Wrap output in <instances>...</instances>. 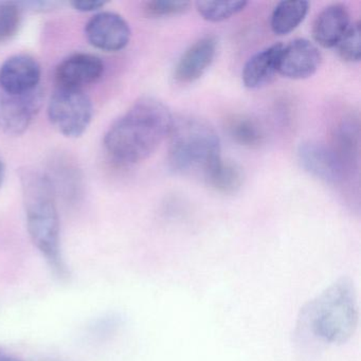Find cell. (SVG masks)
<instances>
[{
    "label": "cell",
    "instance_id": "obj_16",
    "mask_svg": "<svg viewBox=\"0 0 361 361\" xmlns=\"http://www.w3.org/2000/svg\"><path fill=\"white\" fill-rule=\"evenodd\" d=\"M308 9L310 4L307 1L290 0L279 3L274 8L270 20V26L274 35L283 37L293 32L303 22L307 16Z\"/></svg>",
    "mask_w": 361,
    "mask_h": 361
},
{
    "label": "cell",
    "instance_id": "obj_19",
    "mask_svg": "<svg viewBox=\"0 0 361 361\" xmlns=\"http://www.w3.org/2000/svg\"><path fill=\"white\" fill-rule=\"evenodd\" d=\"M247 5V1H198L196 9L204 20L219 23L240 13Z\"/></svg>",
    "mask_w": 361,
    "mask_h": 361
},
{
    "label": "cell",
    "instance_id": "obj_11",
    "mask_svg": "<svg viewBox=\"0 0 361 361\" xmlns=\"http://www.w3.org/2000/svg\"><path fill=\"white\" fill-rule=\"evenodd\" d=\"M321 64V54L307 39H295L284 46L279 63V73L290 80L312 77Z\"/></svg>",
    "mask_w": 361,
    "mask_h": 361
},
{
    "label": "cell",
    "instance_id": "obj_20",
    "mask_svg": "<svg viewBox=\"0 0 361 361\" xmlns=\"http://www.w3.org/2000/svg\"><path fill=\"white\" fill-rule=\"evenodd\" d=\"M23 22V12L16 3H0V44L7 43L16 37Z\"/></svg>",
    "mask_w": 361,
    "mask_h": 361
},
{
    "label": "cell",
    "instance_id": "obj_9",
    "mask_svg": "<svg viewBox=\"0 0 361 361\" xmlns=\"http://www.w3.org/2000/svg\"><path fill=\"white\" fill-rule=\"evenodd\" d=\"M42 68L28 54L10 56L0 65V90L6 94H28L39 87Z\"/></svg>",
    "mask_w": 361,
    "mask_h": 361
},
{
    "label": "cell",
    "instance_id": "obj_22",
    "mask_svg": "<svg viewBox=\"0 0 361 361\" xmlns=\"http://www.w3.org/2000/svg\"><path fill=\"white\" fill-rule=\"evenodd\" d=\"M191 7L188 1H147L143 6V12L149 18H164L169 16H180L185 13Z\"/></svg>",
    "mask_w": 361,
    "mask_h": 361
},
{
    "label": "cell",
    "instance_id": "obj_24",
    "mask_svg": "<svg viewBox=\"0 0 361 361\" xmlns=\"http://www.w3.org/2000/svg\"><path fill=\"white\" fill-rule=\"evenodd\" d=\"M0 361H23L20 360L18 357L14 356V355L9 354V353L4 352V350H0Z\"/></svg>",
    "mask_w": 361,
    "mask_h": 361
},
{
    "label": "cell",
    "instance_id": "obj_10",
    "mask_svg": "<svg viewBox=\"0 0 361 361\" xmlns=\"http://www.w3.org/2000/svg\"><path fill=\"white\" fill-rule=\"evenodd\" d=\"M104 64L99 56L90 54H75L59 64L56 69L58 87L81 90L96 83L102 78Z\"/></svg>",
    "mask_w": 361,
    "mask_h": 361
},
{
    "label": "cell",
    "instance_id": "obj_4",
    "mask_svg": "<svg viewBox=\"0 0 361 361\" xmlns=\"http://www.w3.org/2000/svg\"><path fill=\"white\" fill-rule=\"evenodd\" d=\"M169 166L185 176H202L221 156V140L215 128L200 117L173 119L169 134Z\"/></svg>",
    "mask_w": 361,
    "mask_h": 361
},
{
    "label": "cell",
    "instance_id": "obj_2",
    "mask_svg": "<svg viewBox=\"0 0 361 361\" xmlns=\"http://www.w3.org/2000/svg\"><path fill=\"white\" fill-rule=\"evenodd\" d=\"M20 177L29 236L54 274L66 280L69 270L61 246L60 215L52 181L45 173L29 166L20 170Z\"/></svg>",
    "mask_w": 361,
    "mask_h": 361
},
{
    "label": "cell",
    "instance_id": "obj_13",
    "mask_svg": "<svg viewBox=\"0 0 361 361\" xmlns=\"http://www.w3.org/2000/svg\"><path fill=\"white\" fill-rule=\"evenodd\" d=\"M284 46L274 44L251 56L243 68V83L249 90H259L274 81Z\"/></svg>",
    "mask_w": 361,
    "mask_h": 361
},
{
    "label": "cell",
    "instance_id": "obj_6",
    "mask_svg": "<svg viewBox=\"0 0 361 361\" xmlns=\"http://www.w3.org/2000/svg\"><path fill=\"white\" fill-rule=\"evenodd\" d=\"M43 104L41 88L23 94L0 90V130L10 136L24 134Z\"/></svg>",
    "mask_w": 361,
    "mask_h": 361
},
{
    "label": "cell",
    "instance_id": "obj_15",
    "mask_svg": "<svg viewBox=\"0 0 361 361\" xmlns=\"http://www.w3.org/2000/svg\"><path fill=\"white\" fill-rule=\"evenodd\" d=\"M202 179L213 191L223 195H234L243 187L244 174L238 164L219 158L207 171Z\"/></svg>",
    "mask_w": 361,
    "mask_h": 361
},
{
    "label": "cell",
    "instance_id": "obj_25",
    "mask_svg": "<svg viewBox=\"0 0 361 361\" xmlns=\"http://www.w3.org/2000/svg\"><path fill=\"white\" fill-rule=\"evenodd\" d=\"M6 176V166L4 162L0 160V188L3 185Z\"/></svg>",
    "mask_w": 361,
    "mask_h": 361
},
{
    "label": "cell",
    "instance_id": "obj_3",
    "mask_svg": "<svg viewBox=\"0 0 361 361\" xmlns=\"http://www.w3.org/2000/svg\"><path fill=\"white\" fill-rule=\"evenodd\" d=\"M358 318L354 284L341 278L302 310L300 327L326 343H344L354 335Z\"/></svg>",
    "mask_w": 361,
    "mask_h": 361
},
{
    "label": "cell",
    "instance_id": "obj_14",
    "mask_svg": "<svg viewBox=\"0 0 361 361\" xmlns=\"http://www.w3.org/2000/svg\"><path fill=\"white\" fill-rule=\"evenodd\" d=\"M350 24V12L345 6L340 4L329 6L314 20L312 37L323 48L336 47Z\"/></svg>",
    "mask_w": 361,
    "mask_h": 361
},
{
    "label": "cell",
    "instance_id": "obj_18",
    "mask_svg": "<svg viewBox=\"0 0 361 361\" xmlns=\"http://www.w3.org/2000/svg\"><path fill=\"white\" fill-rule=\"evenodd\" d=\"M358 126H355L354 122L343 121L336 128L331 147L348 168L358 152Z\"/></svg>",
    "mask_w": 361,
    "mask_h": 361
},
{
    "label": "cell",
    "instance_id": "obj_7",
    "mask_svg": "<svg viewBox=\"0 0 361 361\" xmlns=\"http://www.w3.org/2000/svg\"><path fill=\"white\" fill-rule=\"evenodd\" d=\"M90 45L106 52H118L128 45L132 37L130 25L115 12H100L92 16L85 27Z\"/></svg>",
    "mask_w": 361,
    "mask_h": 361
},
{
    "label": "cell",
    "instance_id": "obj_1",
    "mask_svg": "<svg viewBox=\"0 0 361 361\" xmlns=\"http://www.w3.org/2000/svg\"><path fill=\"white\" fill-rule=\"evenodd\" d=\"M173 119L161 101L143 97L111 124L105 134V149L121 164L143 161L168 138Z\"/></svg>",
    "mask_w": 361,
    "mask_h": 361
},
{
    "label": "cell",
    "instance_id": "obj_8",
    "mask_svg": "<svg viewBox=\"0 0 361 361\" xmlns=\"http://www.w3.org/2000/svg\"><path fill=\"white\" fill-rule=\"evenodd\" d=\"M298 158L308 174L324 183L337 185L343 180L346 168L329 145L317 141L302 143Z\"/></svg>",
    "mask_w": 361,
    "mask_h": 361
},
{
    "label": "cell",
    "instance_id": "obj_12",
    "mask_svg": "<svg viewBox=\"0 0 361 361\" xmlns=\"http://www.w3.org/2000/svg\"><path fill=\"white\" fill-rule=\"evenodd\" d=\"M216 51L217 41L214 37H202L192 44L175 66V81L190 84L200 80L210 68Z\"/></svg>",
    "mask_w": 361,
    "mask_h": 361
},
{
    "label": "cell",
    "instance_id": "obj_23",
    "mask_svg": "<svg viewBox=\"0 0 361 361\" xmlns=\"http://www.w3.org/2000/svg\"><path fill=\"white\" fill-rule=\"evenodd\" d=\"M77 11L94 12L102 9L106 3L100 0H82V1H73L71 4Z\"/></svg>",
    "mask_w": 361,
    "mask_h": 361
},
{
    "label": "cell",
    "instance_id": "obj_21",
    "mask_svg": "<svg viewBox=\"0 0 361 361\" xmlns=\"http://www.w3.org/2000/svg\"><path fill=\"white\" fill-rule=\"evenodd\" d=\"M340 59L346 63H357L361 56L360 23H352L336 45Z\"/></svg>",
    "mask_w": 361,
    "mask_h": 361
},
{
    "label": "cell",
    "instance_id": "obj_5",
    "mask_svg": "<svg viewBox=\"0 0 361 361\" xmlns=\"http://www.w3.org/2000/svg\"><path fill=\"white\" fill-rule=\"evenodd\" d=\"M92 116V100L84 90L58 87L48 103L50 122L67 138L81 137L90 128Z\"/></svg>",
    "mask_w": 361,
    "mask_h": 361
},
{
    "label": "cell",
    "instance_id": "obj_17",
    "mask_svg": "<svg viewBox=\"0 0 361 361\" xmlns=\"http://www.w3.org/2000/svg\"><path fill=\"white\" fill-rule=\"evenodd\" d=\"M230 138L242 147L257 149L263 145L265 134L259 122L244 115H234L226 122Z\"/></svg>",
    "mask_w": 361,
    "mask_h": 361
}]
</instances>
